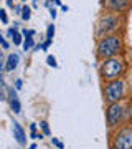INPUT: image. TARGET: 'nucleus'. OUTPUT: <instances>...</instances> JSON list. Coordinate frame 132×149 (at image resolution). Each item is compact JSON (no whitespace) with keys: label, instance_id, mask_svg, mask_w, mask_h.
I'll return each mask as SVG.
<instances>
[{"label":"nucleus","instance_id":"obj_1","mask_svg":"<svg viewBox=\"0 0 132 149\" xmlns=\"http://www.w3.org/2000/svg\"><path fill=\"white\" fill-rule=\"evenodd\" d=\"M122 48V38L119 35H107V37L99 38L97 47H96V56L99 60L114 58Z\"/></svg>","mask_w":132,"mask_h":149},{"label":"nucleus","instance_id":"obj_2","mask_svg":"<svg viewBox=\"0 0 132 149\" xmlns=\"http://www.w3.org/2000/svg\"><path fill=\"white\" fill-rule=\"evenodd\" d=\"M119 25H121L119 15H116V13H104L99 18V22H97L96 35L99 38L107 37V35H114V32L119 28Z\"/></svg>","mask_w":132,"mask_h":149},{"label":"nucleus","instance_id":"obj_3","mask_svg":"<svg viewBox=\"0 0 132 149\" xmlns=\"http://www.w3.org/2000/svg\"><path fill=\"white\" fill-rule=\"evenodd\" d=\"M126 95V81L117 78V80H111L104 88V100L107 104L111 103H119Z\"/></svg>","mask_w":132,"mask_h":149},{"label":"nucleus","instance_id":"obj_4","mask_svg":"<svg viewBox=\"0 0 132 149\" xmlns=\"http://www.w3.org/2000/svg\"><path fill=\"white\" fill-rule=\"evenodd\" d=\"M101 76L104 80H117L122 73H124V63L117 58H107L102 60V63L99 66Z\"/></svg>","mask_w":132,"mask_h":149},{"label":"nucleus","instance_id":"obj_5","mask_svg":"<svg viewBox=\"0 0 132 149\" xmlns=\"http://www.w3.org/2000/svg\"><path fill=\"white\" fill-rule=\"evenodd\" d=\"M126 118V106L119 103H111L106 108V123H107V128H116L119 126Z\"/></svg>","mask_w":132,"mask_h":149},{"label":"nucleus","instance_id":"obj_6","mask_svg":"<svg viewBox=\"0 0 132 149\" xmlns=\"http://www.w3.org/2000/svg\"><path fill=\"white\" fill-rule=\"evenodd\" d=\"M111 149H132V126H124L112 136Z\"/></svg>","mask_w":132,"mask_h":149},{"label":"nucleus","instance_id":"obj_7","mask_svg":"<svg viewBox=\"0 0 132 149\" xmlns=\"http://www.w3.org/2000/svg\"><path fill=\"white\" fill-rule=\"evenodd\" d=\"M102 5L112 13H121L131 7V0H102Z\"/></svg>","mask_w":132,"mask_h":149},{"label":"nucleus","instance_id":"obj_8","mask_svg":"<svg viewBox=\"0 0 132 149\" xmlns=\"http://www.w3.org/2000/svg\"><path fill=\"white\" fill-rule=\"evenodd\" d=\"M12 131H13V136H15L17 143L21 144V146H25L26 144V134H25V129L21 128L20 124L17 121H13V124H12Z\"/></svg>","mask_w":132,"mask_h":149},{"label":"nucleus","instance_id":"obj_9","mask_svg":"<svg viewBox=\"0 0 132 149\" xmlns=\"http://www.w3.org/2000/svg\"><path fill=\"white\" fill-rule=\"evenodd\" d=\"M8 95H10V108L13 113H20L21 111V104L17 98V91L13 88H8Z\"/></svg>","mask_w":132,"mask_h":149},{"label":"nucleus","instance_id":"obj_10","mask_svg":"<svg viewBox=\"0 0 132 149\" xmlns=\"http://www.w3.org/2000/svg\"><path fill=\"white\" fill-rule=\"evenodd\" d=\"M18 61H20V56H18L17 53L8 55V56H7V63H5V70L7 71H13V70L17 68Z\"/></svg>","mask_w":132,"mask_h":149},{"label":"nucleus","instance_id":"obj_11","mask_svg":"<svg viewBox=\"0 0 132 149\" xmlns=\"http://www.w3.org/2000/svg\"><path fill=\"white\" fill-rule=\"evenodd\" d=\"M30 17H32V10H30V7L23 5V7H21V18H23V20H30Z\"/></svg>","mask_w":132,"mask_h":149},{"label":"nucleus","instance_id":"obj_12","mask_svg":"<svg viewBox=\"0 0 132 149\" xmlns=\"http://www.w3.org/2000/svg\"><path fill=\"white\" fill-rule=\"evenodd\" d=\"M33 38L32 37H26V40L25 42H23V50H25V52H28V50H30V48H33Z\"/></svg>","mask_w":132,"mask_h":149},{"label":"nucleus","instance_id":"obj_13","mask_svg":"<svg viewBox=\"0 0 132 149\" xmlns=\"http://www.w3.org/2000/svg\"><path fill=\"white\" fill-rule=\"evenodd\" d=\"M40 128H41V131L45 133V136H50V126H48V123L46 121H40Z\"/></svg>","mask_w":132,"mask_h":149},{"label":"nucleus","instance_id":"obj_14","mask_svg":"<svg viewBox=\"0 0 132 149\" xmlns=\"http://www.w3.org/2000/svg\"><path fill=\"white\" fill-rule=\"evenodd\" d=\"M12 38H13V45H20L21 43V33H18L15 30V33L12 35Z\"/></svg>","mask_w":132,"mask_h":149},{"label":"nucleus","instance_id":"obj_15","mask_svg":"<svg viewBox=\"0 0 132 149\" xmlns=\"http://www.w3.org/2000/svg\"><path fill=\"white\" fill-rule=\"evenodd\" d=\"M46 63L50 65V66H53V68H56V66H58V63H56V58H55L53 55H50V56L46 58Z\"/></svg>","mask_w":132,"mask_h":149},{"label":"nucleus","instance_id":"obj_16","mask_svg":"<svg viewBox=\"0 0 132 149\" xmlns=\"http://www.w3.org/2000/svg\"><path fill=\"white\" fill-rule=\"evenodd\" d=\"M5 55H3V52H2V48H0V71H2V70L5 68Z\"/></svg>","mask_w":132,"mask_h":149},{"label":"nucleus","instance_id":"obj_17","mask_svg":"<svg viewBox=\"0 0 132 149\" xmlns=\"http://www.w3.org/2000/svg\"><path fill=\"white\" fill-rule=\"evenodd\" d=\"M53 35H55V25H50L48 27V32H46V40H51Z\"/></svg>","mask_w":132,"mask_h":149},{"label":"nucleus","instance_id":"obj_18","mask_svg":"<svg viewBox=\"0 0 132 149\" xmlns=\"http://www.w3.org/2000/svg\"><path fill=\"white\" fill-rule=\"evenodd\" d=\"M51 143L55 144V146H56V148H58V149H64V144L61 143V141H59V139H56V138H53V139H51Z\"/></svg>","mask_w":132,"mask_h":149},{"label":"nucleus","instance_id":"obj_19","mask_svg":"<svg viewBox=\"0 0 132 149\" xmlns=\"http://www.w3.org/2000/svg\"><path fill=\"white\" fill-rule=\"evenodd\" d=\"M0 20H2V23H8V17H7L5 10H0Z\"/></svg>","mask_w":132,"mask_h":149},{"label":"nucleus","instance_id":"obj_20","mask_svg":"<svg viewBox=\"0 0 132 149\" xmlns=\"http://www.w3.org/2000/svg\"><path fill=\"white\" fill-rule=\"evenodd\" d=\"M0 45H2V48H5V50H7V48H8V47H10V43L7 42L5 38L2 37V35H0Z\"/></svg>","mask_w":132,"mask_h":149},{"label":"nucleus","instance_id":"obj_21","mask_svg":"<svg viewBox=\"0 0 132 149\" xmlns=\"http://www.w3.org/2000/svg\"><path fill=\"white\" fill-rule=\"evenodd\" d=\"M33 33H35V32H33V30H23V37H33Z\"/></svg>","mask_w":132,"mask_h":149},{"label":"nucleus","instance_id":"obj_22","mask_svg":"<svg viewBox=\"0 0 132 149\" xmlns=\"http://www.w3.org/2000/svg\"><path fill=\"white\" fill-rule=\"evenodd\" d=\"M21 86H23V81H21V80H17V81H15V90H21Z\"/></svg>","mask_w":132,"mask_h":149},{"label":"nucleus","instance_id":"obj_23","mask_svg":"<svg viewBox=\"0 0 132 149\" xmlns=\"http://www.w3.org/2000/svg\"><path fill=\"white\" fill-rule=\"evenodd\" d=\"M50 45H51V40H46V42L43 43V47H41V50H46V48L50 47Z\"/></svg>","mask_w":132,"mask_h":149},{"label":"nucleus","instance_id":"obj_24","mask_svg":"<svg viewBox=\"0 0 132 149\" xmlns=\"http://www.w3.org/2000/svg\"><path fill=\"white\" fill-rule=\"evenodd\" d=\"M50 15L55 18V17H56V10H55V8H50Z\"/></svg>","mask_w":132,"mask_h":149},{"label":"nucleus","instance_id":"obj_25","mask_svg":"<svg viewBox=\"0 0 132 149\" xmlns=\"http://www.w3.org/2000/svg\"><path fill=\"white\" fill-rule=\"evenodd\" d=\"M2 100H5V96H3V91H2V86H0V101Z\"/></svg>","mask_w":132,"mask_h":149},{"label":"nucleus","instance_id":"obj_26","mask_svg":"<svg viewBox=\"0 0 132 149\" xmlns=\"http://www.w3.org/2000/svg\"><path fill=\"white\" fill-rule=\"evenodd\" d=\"M7 5L10 7V8H13V3H12V0H7Z\"/></svg>","mask_w":132,"mask_h":149},{"label":"nucleus","instance_id":"obj_27","mask_svg":"<svg viewBox=\"0 0 132 149\" xmlns=\"http://www.w3.org/2000/svg\"><path fill=\"white\" fill-rule=\"evenodd\" d=\"M30 149H37V144H30Z\"/></svg>","mask_w":132,"mask_h":149},{"label":"nucleus","instance_id":"obj_28","mask_svg":"<svg viewBox=\"0 0 132 149\" xmlns=\"http://www.w3.org/2000/svg\"><path fill=\"white\" fill-rule=\"evenodd\" d=\"M53 2H55L56 5H61V2H59V0H53Z\"/></svg>","mask_w":132,"mask_h":149},{"label":"nucleus","instance_id":"obj_29","mask_svg":"<svg viewBox=\"0 0 132 149\" xmlns=\"http://www.w3.org/2000/svg\"><path fill=\"white\" fill-rule=\"evenodd\" d=\"M0 86H3V78L0 76Z\"/></svg>","mask_w":132,"mask_h":149}]
</instances>
